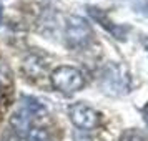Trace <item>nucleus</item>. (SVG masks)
I'll use <instances>...</instances> for the list:
<instances>
[{"label":"nucleus","mask_w":148,"mask_h":141,"mask_svg":"<svg viewBox=\"0 0 148 141\" xmlns=\"http://www.w3.org/2000/svg\"><path fill=\"white\" fill-rule=\"evenodd\" d=\"M132 78L128 68L121 63H108L100 73V88L110 96H123L130 91Z\"/></svg>","instance_id":"f257e3e1"},{"label":"nucleus","mask_w":148,"mask_h":141,"mask_svg":"<svg viewBox=\"0 0 148 141\" xmlns=\"http://www.w3.org/2000/svg\"><path fill=\"white\" fill-rule=\"evenodd\" d=\"M65 40L73 50H83L93 42V28L87 18L80 15H70L65 20Z\"/></svg>","instance_id":"f03ea898"},{"label":"nucleus","mask_w":148,"mask_h":141,"mask_svg":"<svg viewBox=\"0 0 148 141\" xmlns=\"http://www.w3.org/2000/svg\"><path fill=\"white\" fill-rule=\"evenodd\" d=\"M52 87L63 95H73L85 87V78L78 68L70 65H60L50 73Z\"/></svg>","instance_id":"7ed1b4c3"},{"label":"nucleus","mask_w":148,"mask_h":141,"mask_svg":"<svg viewBox=\"0 0 148 141\" xmlns=\"http://www.w3.org/2000/svg\"><path fill=\"white\" fill-rule=\"evenodd\" d=\"M68 118L73 123V126L77 129H82V131H92L98 126V121H100V116L97 113V110L92 108L87 103H73L72 106L68 108Z\"/></svg>","instance_id":"20e7f679"},{"label":"nucleus","mask_w":148,"mask_h":141,"mask_svg":"<svg viewBox=\"0 0 148 141\" xmlns=\"http://www.w3.org/2000/svg\"><path fill=\"white\" fill-rule=\"evenodd\" d=\"M34 120L35 116L28 111L25 106H22L18 110H15L12 116H10V126L14 129V133L20 138H25L27 133L30 131V128L34 126Z\"/></svg>","instance_id":"39448f33"},{"label":"nucleus","mask_w":148,"mask_h":141,"mask_svg":"<svg viewBox=\"0 0 148 141\" xmlns=\"http://www.w3.org/2000/svg\"><path fill=\"white\" fill-rule=\"evenodd\" d=\"M22 72L28 80H38L47 72V61L40 55H28L22 61Z\"/></svg>","instance_id":"423d86ee"},{"label":"nucleus","mask_w":148,"mask_h":141,"mask_svg":"<svg viewBox=\"0 0 148 141\" xmlns=\"http://www.w3.org/2000/svg\"><path fill=\"white\" fill-rule=\"evenodd\" d=\"M88 14L93 17L95 20L100 23L101 27L105 28V30H108V32H112V35H113L115 38H118V40H123L125 38V33L121 32L120 27H116L112 20H108L107 18V14L101 10V8H97V7H88Z\"/></svg>","instance_id":"0eeeda50"},{"label":"nucleus","mask_w":148,"mask_h":141,"mask_svg":"<svg viewBox=\"0 0 148 141\" xmlns=\"http://www.w3.org/2000/svg\"><path fill=\"white\" fill-rule=\"evenodd\" d=\"M22 106L27 108L35 118H40V116H43L47 113V108L43 106V103H40L34 96H22Z\"/></svg>","instance_id":"6e6552de"},{"label":"nucleus","mask_w":148,"mask_h":141,"mask_svg":"<svg viewBox=\"0 0 148 141\" xmlns=\"http://www.w3.org/2000/svg\"><path fill=\"white\" fill-rule=\"evenodd\" d=\"M12 87V70L3 60H0V93Z\"/></svg>","instance_id":"1a4fd4ad"},{"label":"nucleus","mask_w":148,"mask_h":141,"mask_svg":"<svg viewBox=\"0 0 148 141\" xmlns=\"http://www.w3.org/2000/svg\"><path fill=\"white\" fill-rule=\"evenodd\" d=\"M25 141H50V133L42 126H32L25 136Z\"/></svg>","instance_id":"9d476101"},{"label":"nucleus","mask_w":148,"mask_h":141,"mask_svg":"<svg viewBox=\"0 0 148 141\" xmlns=\"http://www.w3.org/2000/svg\"><path fill=\"white\" fill-rule=\"evenodd\" d=\"M120 141H145V140H143L140 131H136V129H127V131L121 133Z\"/></svg>","instance_id":"9b49d317"},{"label":"nucleus","mask_w":148,"mask_h":141,"mask_svg":"<svg viewBox=\"0 0 148 141\" xmlns=\"http://www.w3.org/2000/svg\"><path fill=\"white\" fill-rule=\"evenodd\" d=\"M72 140L73 141H93L92 136L87 131H82V129H73L72 131Z\"/></svg>","instance_id":"f8f14e48"},{"label":"nucleus","mask_w":148,"mask_h":141,"mask_svg":"<svg viewBox=\"0 0 148 141\" xmlns=\"http://www.w3.org/2000/svg\"><path fill=\"white\" fill-rule=\"evenodd\" d=\"M22 138L20 136H17V134H7V136H3V138H2V141H20Z\"/></svg>","instance_id":"ddd939ff"},{"label":"nucleus","mask_w":148,"mask_h":141,"mask_svg":"<svg viewBox=\"0 0 148 141\" xmlns=\"http://www.w3.org/2000/svg\"><path fill=\"white\" fill-rule=\"evenodd\" d=\"M141 113H143V116H145V120L148 121V103L143 106V110H141Z\"/></svg>","instance_id":"4468645a"},{"label":"nucleus","mask_w":148,"mask_h":141,"mask_svg":"<svg viewBox=\"0 0 148 141\" xmlns=\"http://www.w3.org/2000/svg\"><path fill=\"white\" fill-rule=\"evenodd\" d=\"M2 15H3V10H2V5H0V23H2Z\"/></svg>","instance_id":"2eb2a0df"},{"label":"nucleus","mask_w":148,"mask_h":141,"mask_svg":"<svg viewBox=\"0 0 148 141\" xmlns=\"http://www.w3.org/2000/svg\"><path fill=\"white\" fill-rule=\"evenodd\" d=\"M143 43H145V48H147V52H148V38L145 42H143Z\"/></svg>","instance_id":"dca6fc26"}]
</instances>
